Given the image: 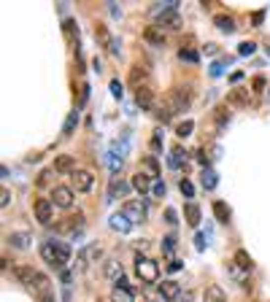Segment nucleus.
Returning <instances> with one entry per match:
<instances>
[{"instance_id":"nucleus-6","label":"nucleus","mask_w":270,"mask_h":302,"mask_svg":"<svg viewBox=\"0 0 270 302\" xmlns=\"http://www.w3.org/2000/svg\"><path fill=\"white\" fill-rule=\"evenodd\" d=\"M71 178H73V189L76 192H89L92 184H95V175H92L89 170H76Z\"/></svg>"},{"instance_id":"nucleus-11","label":"nucleus","mask_w":270,"mask_h":302,"mask_svg":"<svg viewBox=\"0 0 270 302\" xmlns=\"http://www.w3.org/2000/svg\"><path fill=\"white\" fill-rule=\"evenodd\" d=\"M36 275H38V270H33V267H27V265L14 267V278L19 283H25V286H33V283H36Z\"/></svg>"},{"instance_id":"nucleus-8","label":"nucleus","mask_w":270,"mask_h":302,"mask_svg":"<svg viewBox=\"0 0 270 302\" xmlns=\"http://www.w3.org/2000/svg\"><path fill=\"white\" fill-rule=\"evenodd\" d=\"M100 256H103V248L97 246V243H92V246H87L81 254L76 256V262H78V267H81V270H84V267H87L89 262H97V259H100Z\"/></svg>"},{"instance_id":"nucleus-16","label":"nucleus","mask_w":270,"mask_h":302,"mask_svg":"<svg viewBox=\"0 0 270 302\" xmlns=\"http://www.w3.org/2000/svg\"><path fill=\"white\" fill-rule=\"evenodd\" d=\"M133 189L141 192V195H146V192L154 189V184H152V178H149L146 173H141V170H138V173L133 175Z\"/></svg>"},{"instance_id":"nucleus-15","label":"nucleus","mask_w":270,"mask_h":302,"mask_svg":"<svg viewBox=\"0 0 270 302\" xmlns=\"http://www.w3.org/2000/svg\"><path fill=\"white\" fill-rule=\"evenodd\" d=\"M159 294H162V300L165 302H170V300H179V294H181V286L176 281H162L159 283Z\"/></svg>"},{"instance_id":"nucleus-13","label":"nucleus","mask_w":270,"mask_h":302,"mask_svg":"<svg viewBox=\"0 0 270 302\" xmlns=\"http://www.w3.org/2000/svg\"><path fill=\"white\" fill-rule=\"evenodd\" d=\"M76 165H73V157L71 154H60V157H54V173H62V175H68V173H76Z\"/></svg>"},{"instance_id":"nucleus-56","label":"nucleus","mask_w":270,"mask_h":302,"mask_svg":"<svg viewBox=\"0 0 270 302\" xmlns=\"http://www.w3.org/2000/svg\"><path fill=\"white\" fill-rule=\"evenodd\" d=\"M268 54H270V46H268Z\"/></svg>"},{"instance_id":"nucleus-4","label":"nucleus","mask_w":270,"mask_h":302,"mask_svg":"<svg viewBox=\"0 0 270 302\" xmlns=\"http://www.w3.org/2000/svg\"><path fill=\"white\" fill-rule=\"evenodd\" d=\"M122 213L127 216L133 224H138V221H146L149 208H146V202H141V200H127V202L122 205Z\"/></svg>"},{"instance_id":"nucleus-37","label":"nucleus","mask_w":270,"mask_h":302,"mask_svg":"<svg viewBox=\"0 0 270 302\" xmlns=\"http://www.w3.org/2000/svg\"><path fill=\"white\" fill-rule=\"evenodd\" d=\"M179 189H181L184 197H194V186H192V181H189V178H181L179 181Z\"/></svg>"},{"instance_id":"nucleus-27","label":"nucleus","mask_w":270,"mask_h":302,"mask_svg":"<svg viewBox=\"0 0 270 302\" xmlns=\"http://www.w3.org/2000/svg\"><path fill=\"white\" fill-rule=\"evenodd\" d=\"M95 38L100 41V46H111V43H114V38L108 35V27H106V25H100V22L95 25Z\"/></svg>"},{"instance_id":"nucleus-24","label":"nucleus","mask_w":270,"mask_h":302,"mask_svg":"<svg viewBox=\"0 0 270 302\" xmlns=\"http://www.w3.org/2000/svg\"><path fill=\"white\" fill-rule=\"evenodd\" d=\"M227 102L230 105H246V102H249V89H232Z\"/></svg>"},{"instance_id":"nucleus-58","label":"nucleus","mask_w":270,"mask_h":302,"mask_svg":"<svg viewBox=\"0 0 270 302\" xmlns=\"http://www.w3.org/2000/svg\"><path fill=\"white\" fill-rule=\"evenodd\" d=\"M162 302H165V300H162Z\"/></svg>"},{"instance_id":"nucleus-17","label":"nucleus","mask_w":270,"mask_h":302,"mask_svg":"<svg viewBox=\"0 0 270 302\" xmlns=\"http://www.w3.org/2000/svg\"><path fill=\"white\" fill-rule=\"evenodd\" d=\"M111 302H135L133 289L130 286H114L111 289Z\"/></svg>"},{"instance_id":"nucleus-7","label":"nucleus","mask_w":270,"mask_h":302,"mask_svg":"<svg viewBox=\"0 0 270 302\" xmlns=\"http://www.w3.org/2000/svg\"><path fill=\"white\" fill-rule=\"evenodd\" d=\"M157 27H159V30H179V27H181L179 11H165V14H159L157 16Z\"/></svg>"},{"instance_id":"nucleus-32","label":"nucleus","mask_w":270,"mask_h":302,"mask_svg":"<svg viewBox=\"0 0 270 302\" xmlns=\"http://www.w3.org/2000/svg\"><path fill=\"white\" fill-rule=\"evenodd\" d=\"M235 267H240V270H251V256L240 248V251H235Z\"/></svg>"},{"instance_id":"nucleus-34","label":"nucleus","mask_w":270,"mask_h":302,"mask_svg":"<svg viewBox=\"0 0 270 302\" xmlns=\"http://www.w3.org/2000/svg\"><path fill=\"white\" fill-rule=\"evenodd\" d=\"M49 283H51L49 278H46L43 272H38V275H36V283H33V286H36V292H38V294H46V292H51Z\"/></svg>"},{"instance_id":"nucleus-53","label":"nucleus","mask_w":270,"mask_h":302,"mask_svg":"<svg viewBox=\"0 0 270 302\" xmlns=\"http://www.w3.org/2000/svg\"><path fill=\"white\" fill-rule=\"evenodd\" d=\"M168 267H170V272H176V270H181V262H179V259H173Z\"/></svg>"},{"instance_id":"nucleus-55","label":"nucleus","mask_w":270,"mask_h":302,"mask_svg":"<svg viewBox=\"0 0 270 302\" xmlns=\"http://www.w3.org/2000/svg\"><path fill=\"white\" fill-rule=\"evenodd\" d=\"M108 49H111V54H119V41H114V43H111V46H108Z\"/></svg>"},{"instance_id":"nucleus-1","label":"nucleus","mask_w":270,"mask_h":302,"mask_svg":"<svg viewBox=\"0 0 270 302\" xmlns=\"http://www.w3.org/2000/svg\"><path fill=\"white\" fill-rule=\"evenodd\" d=\"M41 256H43V262L49 267H54V270L62 272L65 265L71 262V248H68L62 240H46L41 246Z\"/></svg>"},{"instance_id":"nucleus-30","label":"nucleus","mask_w":270,"mask_h":302,"mask_svg":"<svg viewBox=\"0 0 270 302\" xmlns=\"http://www.w3.org/2000/svg\"><path fill=\"white\" fill-rule=\"evenodd\" d=\"M78 127V111H71L68 113V119H65V124H62V133L65 135H73V130Z\"/></svg>"},{"instance_id":"nucleus-54","label":"nucleus","mask_w":270,"mask_h":302,"mask_svg":"<svg viewBox=\"0 0 270 302\" xmlns=\"http://www.w3.org/2000/svg\"><path fill=\"white\" fill-rule=\"evenodd\" d=\"M216 51H219V49H216L214 43H208V46H205V54H216Z\"/></svg>"},{"instance_id":"nucleus-10","label":"nucleus","mask_w":270,"mask_h":302,"mask_svg":"<svg viewBox=\"0 0 270 302\" xmlns=\"http://www.w3.org/2000/svg\"><path fill=\"white\" fill-rule=\"evenodd\" d=\"M51 200H46V197H38L36 200V219L41 221V224H51Z\"/></svg>"},{"instance_id":"nucleus-21","label":"nucleus","mask_w":270,"mask_h":302,"mask_svg":"<svg viewBox=\"0 0 270 302\" xmlns=\"http://www.w3.org/2000/svg\"><path fill=\"white\" fill-rule=\"evenodd\" d=\"M5 240H8L14 248H27L30 246V235H27V232H11Z\"/></svg>"},{"instance_id":"nucleus-43","label":"nucleus","mask_w":270,"mask_h":302,"mask_svg":"<svg viewBox=\"0 0 270 302\" xmlns=\"http://www.w3.org/2000/svg\"><path fill=\"white\" fill-rule=\"evenodd\" d=\"M111 95H114V98H119V100H122V95H124L122 84H119L116 78H114V81H111Z\"/></svg>"},{"instance_id":"nucleus-28","label":"nucleus","mask_w":270,"mask_h":302,"mask_svg":"<svg viewBox=\"0 0 270 302\" xmlns=\"http://www.w3.org/2000/svg\"><path fill=\"white\" fill-rule=\"evenodd\" d=\"M143 78H146V67L135 65L133 70H130V84H133L135 89H141V87H143Z\"/></svg>"},{"instance_id":"nucleus-50","label":"nucleus","mask_w":270,"mask_h":302,"mask_svg":"<svg viewBox=\"0 0 270 302\" xmlns=\"http://www.w3.org/2000/svg\"><path fill=\"white\" fill-rule=\"evenodd\" d=\"M38 302H54V294L46 292V294H38Z\"/></svg>"},{"instance_id":"nucleus-47","label":"nucleus","mask_w":270,"mask_h":302,"mask_svg":"<svg viewBox=\"0 0 270 302\" xmlns=\"http://www.w3.org/2000/svg\"><path fill=\"white\" fill-rule=\"evenodd\" d=\"M8 202H11V192H8V189H3V192H0V205L5 208Z\"/></svg>"},{"instance_id":"nucleus-36","label":"nucleus","mask_w":270,"mask_h":302,"mask_svg":"<svg viewBox=\"0 0 270 302\" xmlns=\"http://www.w3.org/2000/svg\"><path fill=\"white\" fill-rule=\"evenodd\" d=\"M214 119H216V124H219V127H225V124L230 122V111H227V105H219L214 111Z\"/></svg>"},{"instance_id":"nucleus-26","label":"nucleus","mask_w":270,"mask_h":302,"mask_svg":"<svg viewBox=\"0 0 270 302\" xmlns=\"http://www.w3.org/2000/svg\"><path fill=\"white\" fill-rule=\"evenodd\" d=\"M200 184H203V189H208V192H211L216 184H219V178H216V173H214L211 168H205V170H203V175H200Z\"/></svg>"},{"instance_id":"nucleus-20","label":"nucleus","mask_w":270,"mask_h":302,"mask_svg":"<svg viewBox=\"0 0 270 302\" xmlns=\"http://www.w3.org/2000/svg\"><path fill=\"white\" fill-rule=\"evenodd\" d=\"M141 170L149 175V178H157V175H159V165H157V159H154V157H143V159H141Z\"/></svg>"},{"instance_id":"nucleus-19","label":"nucleus","mask_w":270,"mask_h":302,"mask_svg":"<svg viewBox=\"0 0 270 302\" xmlns=\"http://www.w3.org/2000/svg\"><path fill=\"white\" fill-rule=\"evenodd\" d=\"M184 219H187L189 227H197L200 224V208L194 202H187L184 205Z\"/></svg>"},{"instance_id":"nucleus-39","label":"nucleus","mask_w":270,"mask_h":302,"mask_svg":"<svg viewBox=\"0 0 270 302\" xmlns=\"http://www.w3.org/2000/svg\"><path fill=\"white\" fill-rule=\"evenodd\" d=\"M179 57H181V60H187V62H197V60H200L194 49H181V51H179Z\"/></svg>"},{"instance_id":"nucleus-31","label":"nucleus","mask_w":270,"mask_h":302,"mask_svg":"<svg viewBox=\"0 0 270 302\" xmlns=\"http://www.w3.org/2000/svg\"><path fill=\"white\" fill-rule=\"evenodd\" d=\"M192 130H194L192 119H184V122L176 124V135H179V138H189V135H192Z\"/></svg>"},{"instance_id":"nucleus-45","label":"nucleus","mask_w":270,"mask_h":302,"mask_svg":"<svg viewBox=\"0 0 270 302\" xmlns=\"http://www.w3.org/2000/svg\"><path fill=\"white\" fill-rule=\"evenodd\" d=\"M262 19H265V11H254V14H251V22H254V27H260Z\"/></svg>"},{"instance_id":"nucleus-22","label":"nucleus","mask_w":270,"mask_h":302,"mask_svg":"<svg viewBox=\"0 0 270 302\" xmlns=\"http://www.w3.org/2000/svg\"><path fill=\"white\" fill-rule=\"evenodd\" d=\"M143 38H146L152 46H162V43H165V35H162V30H159V27H146Z\"/></svg>"},{"instance_id":"nucleus-35","label":"nucleus","mask_w":270,"mask_h":302,"mask_svg":"<svg viewBox=\"0 0 270 302\" xmlns=\"http://www.w3.org/2000/svg\"><path fill=\"white\" fill-rule=\"evenodd\" d=\"M81 224H84V216L76 213V216H68V221H65V224H60V227H62V230H78Z\"/></svg>"},{"instance_id":"nucleus-48","label":"nucleus","mask_w":270,"mask_h":302,"mask_svg":"<svg viewBox=\"0 0 270 302\" xmlns=\"http://www.w3.org/2000/svg\"><path fill=\"white\" fill-rule=\"evenodd\" d=\"M152 192H154V197H165V184H159V181H157Z\"/></svg>"},{"instance_id":"nucleus-49","label":"nucleus","mask_w":270,"mask_h":302,"mask_svg":"<svg viewBox=\"0 0 270 302\" xmlns=\"http://www.w3.org/2000/svg\"><path fill=\"white\" fill-rule=\"evenodd\" d=\"M194 154H197V162H200V165H205V168H208V157H205V151L200 149V151H194Z\"/></svg>"},{"instance_id":"nucleus-41","label":"nucleus","mask_w":270,"mask_h":302,"mask_svg":"<svg viewBox=\"0 0 270 302\" xmlns=\"http://www.w3.org/2000/svg\"><path fill=\"white\" fill-rule=\"evenodd\" d=\"M62 30H65L68 35H73V33H76V35H78V25H76V22H73V19H65V25H62Z\"/></svg>"},{"instance_id":"nucleus-3","label":"nucleus","mask_w":270,"mask_h":302,"mask_svg":"<svg viewBox=\"0 0 270 302\" xmlns=\"http://www.w3.org/2000/svg\"><path fill=\"white\" fill-rule=\"evenodd\" d=\"M135 272L143 283H157L159 281V265L154 259H149V256H141V254L135 256Z\"/></svg>"},{"instance_id":"nucleus-5","label":"nucleus","mask_w":270,"mask_h":302,"mask_svg":"<svg viewBox=\"0 0 270 302\" xmlns=\"http://www.w3.org/2000/svg\"><path fill=\"white\" fill-rule=\"evenodd\" d=\"M51 202L60 205V208H71L73 205V189L71 186H54V189H51Z\"/></svg>"},{"instance_id":"nucleus-38","label":"nucleus","mask_w":270,"mask_h":302,"mask_svg":"<svg viewBox=\"0 0 270 302\" xmlns=\"http://www.w3.org/2000/svg\"><path fill=\"white\" fill-rule=\"evenodd\" d=\"M254 51H257V43H251V41H243V43L238 46V54H240V57H251Z\"/></svg>"},{"instance_id":"nucleus-52","label":"nucleus","mask_w":270,"mask_h":302,"mask_svg":"<svg viewBox=\"0 0 270 302\" xmlns=\"http://www.w3.org/2000/svg\"><path fill=\"white\" fill-rule=\"evenodd\" d=\"M87 98H89V84H84L81 87V102H87Z\"/></svg>"},{"instance_id":"nucleus-57","label":"nucleus","mask_w":270,"mask_h":302,"mask_svg":"<svg viewBox=\"0 0 270 302\" xmlns=\"http://www.w3.org/2000/svg\"><path fill=\"white\" fill-rule=\"evenodd\" d=\"M268 92H270V89H268Z\"/></svg>"},{"instance_id":"nucleus-46","label":"nucleus","mask_w":270,"mask_h":302,"mask_svg":"<svg viewBox=\"0 0 270 302\" xmlns=\"http://www.w3.org/2000/svg\"><path fill=\"white\" fill-rule=\"evenodd\" d=\"M254 92H265V78H262V76L254 78Z\"/></svg>"},{"instance_id":"nucleus-2","label":"nucleus","mask_w":270,"mask_h":302,"mask_svg":"<svg viewBox=\"0 0 270 302\" xmlns=\"http://www.w3.org/2000/svg\"><path fill=\"white\" fill-rule=\"evenodd\" d=\"M189 102H192V89H189V87H176V89H170L168 95H162L159 108H165L170 116H176V113L187 111Z\"/></svg>"},{"instance_id":"nucleus-25","label":"nucleus","mask_w":270,"mask_h":302,"mask_svg":"<svg viewBox=\"0 0 270 302\" xmlns=\"http://www.w3.org/2000/svg\"><path fill=\"white\" fill-rule=\"evenodd\" d=\"M214 216H216V221L227 224V221H230V205L222 202V200H216V202H214Z\"/></svg>"},{"instance_id":"nucleus-29","label":"nucleus","mask_w":270,"mask_h":302,"mask_svg":"<svg viewBox=\"0 0 270 302\" xmlns=\"http://www.w3.org/2000/svg\"><path fill=\"white\" fill-rule=\"evenodd\" d=\"M205 302H227V294L219 286H208L205 289Z\"/></svg>"},{"instance_id":"nucleus-9","label":"nucleus","mask_w":270,"mask_h":302,"mask_svg":"<svg viewBox=\"0 0 270 302\" xmlns=\"http://www.w3.org/2000/svg\"><path fill=\"white\" fill-rule=\"evenodd\" d=\"M127 192H130L127 181H122L119 175H111V184H108V200H114V197H127Z\"/></svg>"},{"instance_id":"nucleus-33","label":"nucleus","mask_w":270,"mask_h":302,"mask_svg":"<svg viewBox=\"0 0 270 302\" xmlns=\"http://www.w3.org/2000/svg\"><path fill=\"white\" fill-rule=\"evenodd\" d=\"M216 27H219V30L222 33H235V22H232V16H225V14H222V16H216Z\"/></svg>"},{"instance_id":"nucleus-12","label":"nucleus","mask_w":270,"mask_h":302,"mask_svg":"<svg viewBox=\"0 0 270 302\" xmlns=\"http://www.w3.org/2000/svg\"><path fill=\"white\" fill-rule=\"evenodd\" d=\"M135 102L141 105V111H152L154 108V92L143 84L141 89H135Z\"/></svg>"},{"instance_id":"nucleus-40","label":"nucleus","mask_w":270,"mask_h":302,"mask_svg":"<svg viewBox=\"0 0 270 302\" xmlns=\"http://www.w3.org/2000/svg\"><path fill=\"white\" fill-rule=\"evenodd\" d=\"M176 221H179V219H176V210H173V208H165V224H168V227H176Z\"/></svg>"},{"instance_id":"nucleus-51","label":"nucleus","mask_w":270,"mask_h":302,"mask_svg":"<svg viewBox=\"0 0 270 302\" xmlns=\"http://www.w3.org/2000/svg\"><path fill=\"white\" fill-rule=\"evenodd\" d=\"M60 278H62V283H65V286H71V278H73V275H71L68 270H62V272H60Z\"/></svg>"},{"instance_id":"nucleus-42","label":"nucleus","mask_w":270,"mask_h":302,"mask_svg":"<svg viewBox=\"0 0 270 302\" xmlns=\"http://www.w3.org/2000/svg\"><path fill=\"white\" fill-rule=\"evenodd\" d=\"M162 240H165V243H162V251L170 254V251L176 248V235H168V237H162Z\"/></svg>"},{"instance_id":"nucleus-14","label":"nucleus","mask_w":270,"mask_h":302,"mask_svg":"<svg viewBox=\"0 0 270 302\" xmlns=\"http://www.w3.org/2000/svg\"><path fill=\"white\" fill-rule=\"evenodd\" d=\"M108 224H111V230L122 232V235H127V232L133 230V221H130L124 213H114L111 219H108Z\"/></svg>"},{"instance_id":"nucleus-18","label":"nucleus","mask_w":270,"mask_h":302,"mask_svg":"<svg viewBox=\"0 0 270 302\" xmlns=\"http://www.w3.org/2000/svg\"><path fill=\"white\" fill-rule=\"evenodd\" d=\"M106 278H108V281H114V283H119V281H122V265H119V262L116 259H108L106 262Z\"/></svg>"},{"instance_id":"nucleus-23","label":"nucleus","mask_w":270,"mask_h":302,"mask_svg":"<svg viewBox=\"0 0 270 302\" xmlns=\"http://www.w3.org/2000/svg\"><path fill=\"white\" fill-rule=\"evenodd\" d=\"M181 165H187V151H184L181 146H173V149H170V168L179 170Z\"/></svg>"},{"instance_id":"nucleus-44","label":"nucleus","mask_w":270,"mask_h":302,"mask_svg":"<svg viewBox=\"0 0 270 302\" xmlns=\"http://www.w3.org/2000/svg\"><path fill=\"white\" fill-rule=\"evenodd\" d=\"M159 146H162V130H157L152 138V151H159Z\"/></svg>"}]
</instances>
